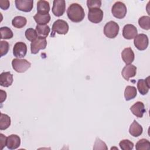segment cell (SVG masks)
Masks as SVG:
<instances>
[{
	"mask_svg": "<svg viewBox=\"0 0 150 150\" xmlns=\"http://www.w3.org/2000/svg\"><path fill=\"white\" fill-rule=\"evenodd\" d=\"M67 15L70 21L76 23L82 21L85 16L84 9L77 3H73L69 6L67 9Z\"/></svg>",
	"mask_w": 150,
	"mask_h": 150,
	"instance_id": "obj_1",
	"label": "cell"
},
{
	"mask_svg": "<svg viewBox=\"0 0 150 150\" xmlns=\"http://www.w3.org/2000/svg\"><path fill=\"white\" fill-rule=\"evenodd\" d=\"M69 28L67 22L62 19H57L53 23L51 36L54 37L56 33L59 35H66L69 31Z\"/></svg>",
	"mask_w": 150,
	"mask_h": 150,
	"instance_id": "obj_2",
	"label": "cell"
},
{
	"mask_svg": "<svg viewBox=\"0 0 150 150\" xmlns=\"http://www.w3.org/2000/svg\"><path fill=\"white\" fill-rule=\"evenodd\" d=\"M119 25L114 21H111L107 22L104 27V33L106 37L110 39L115 38L118 34Z\"/></svg>",
	"mask_w": 150,
	"mask_h": 150,
	"instance_id": "obj_3",
	"label": "cell"
},
{
	"mask_svg": "<svg viewBox=\"0 0 150 150\" xmlns=\"http://www.w3.org/2000/svg\"><path fill=\"white\" fill-rule=\"evenodd\" d=\"M12 66L16 72L24 73L30 67L31 63L26 59L15 58L12 61Z\"/></svg>",
	"mask_w": 150,
	"mask_h": 150,
	"instance_id": "obj_4",
	"label": "cell"
},
{
	"mask_svg": "<svg viewBox=\"0 0 150 150\" xmlns=\"http://www.w3.org/2000/svg\"><path fill=\"white\" fill-rule=\"evenodd\" d=\"M127 7L122 2H116L112 7L111 12L112 15L117 19L124 18L127 14Z\"/></svg>",
	"mask_w": 150,
	"mask_h": 150,
	"instance_id": "obj_5",
	"label": "cell"
},
{
	"mask_svg": "<svg viewBox=\"0 0 150 150\" xmlns=\"http://www.w3.org/2000/svg\"><path fill=\"white\" fill-rule=\"evenodd\" d=\"M47 46V41L46 38L38 37L30 43L31 53L37 54L40 50L45 49Z\"/></svg>",
	"mask_w": 150,
	"mask_h": 150,
	"instance_id": "obj_6",
	"label": "cell"
},
{
	"mask_svg": "<svg viewBox=\"0 0 150 150\" xmlns=\"http://www.w3.org/2000/svg\"><path fill=\"white\" fill-rule=\"evenodd\" d=\"M134 43L137 49L139 50H144L147 48L149 44L148 38L145 34L141 33L137 35L134 38Z\"/></svg>",
	"mask_w": 150,
	"mask_h": 150,
	"instance_id": "obj_7",
	"label": "cell"
},
{
	"mask_svg": "<svg viewBox=\"0 0 150 150\" xmlns=\"http://www.w3.org/2000/svg\"><path fill=\"white\" fill-rule=\"evenodd\" d=\"M103 14V11L100 8L89 9L88 19L92 23H98L102 21Z\"/></svg>",
	"mask_w": 150,
	"mask_h": 150,
	"instance_id": "obj_8",
	"label": "cell"
},
{
	"mask_svg": "<svg viewBox=\"0 0 150 150\" xmlns=\"http://www.w3.org/2000/svg\"><path fill=\"white\" fill-rule=\"evenodd\" d=\"M52 13L53 14L59 17L62 16L66 10V2L64 0H54L53 3L52 7Z\"/></svg>",
	"mask_w": 150,
	"mask_h": 150,
	"instance_id": "obj_9",
	"label": "cell"
},
{
	"mask_svg": "<svg viewBox=\"0 0 150 150\" xmlns=\"http://www.w3.org/2000/svg\"><path fill=\"white\" fill-rule=\"evenodd\" d=\"M27 53V46L22 42H16L13 48V54L16 57L23 58Z\"/></svg>",
	"mask_w": 150,
	"mask_h": 150,
	"instance_id": "obj_10",
	"label": "cell"
},
{
	"mask_svg": "<svg viewBox=\"0 0 150 150\" xmlns=\"http://www.w3.org/2000/svg\"><path fill=\"white\" fill-rule=\"evenodd\" d=\"M15 3L18 10L25 12H30L33 7V1L32 0H16Z\"/></svg>",
	"mask_w": 150,
	"mask_h": 150,
	"instance_id": "obj_11",
	"label": "cell"
},
{
	"mask_svg": "<svg viewBox=\"0 0 150 150\" xmlns=\"http://www.w3.org/2000/svg\"><path fill=\"white\" fill-rule=\"evenodd\" d=\"M137 28L132 24H127L123 28L122 36L126 39L131 40L134 39L137 35Z\"/></svg>",
	"mask_w": 150,
	"mask_h": 150,
	"instance_id": "obj_12",
	"label": "cell"
},
{
	"mask_svg": "<svg viewBox=\"0 0 150 150\" xmlns=\"http://www.w3.org/2000/svg\"><path fill=\"white\" fill-rule=\"evenodd\" d=\"M137 67L132 64H127L121 71L122 76L124 79L128 81L131 77H134L137 73Z\"/></svg>",
	"mask_w": 150,
	"mask_h": 150,
	"instance_id": "obj_13",
	"label": "cell"
},
{
	"mask_svg": "<svg viewBox=\"0 0 150 150\" xmlns=\"http://www.w3.org/2000/svg\"><path fill=\"white\" fill-rule=\"evenodd\" d=\"M21 145V138L16 134H11L7 137L6 146L9 149H16Z\"/></svg>",
	"mask_w": 150,
	"mask_h": 150,
	"instance_id": "obj_14",
	"label": "cell"
},
{
	"mask_svg": "<svg viewBox=\"0 0 150 150\" xmlns=\"http://www.w3.org/2000/svg\"><path fill=\"white\" fill-rule=\"evenodd\" d=\"M130 110L132 113L138 118H142L146 110L145 105L141 101H137L130 107Z\"/></svg>",
	"mask_w": 150,
	"mask_h": 150,
	"instance_id": "obj_15",
	"label": "cell"
},
{
	"mask_svg": "<svg viewBox=\"0 0 150 150\" xmlns=\"http://www.w3.org/2000/svg\"><path fill=\"white\" fill-rule=\"evenodd\" d=\"M13 80V74L9 71L2 72L0 74V84L2 87H9L12 84Z\"/></svg>",
	"mask_w": 150,
	"mask_h": 150,
	"instance_id": "obj_16",
	"label": "cell"
},
{
	"mask_svg": "<svg viewBox=\"0 0 150 150\" xmlns=\"http://www.w3.org/2000/svg\"><path fill=\"white\" fill-rule=\"evenodd\" d=\"M121 57L126 64H129L132 63L134 60L135 54L131 47H127L121 52Z\"/></svg>",
	"mask_w": 150,
	"mask_h": 150,
	"instance_id": "obj_17",
	"label": "cell"
},
{
	"mask_svg": "<svg viewBox=\"0 0 150 150\" xmlns=\"http://www.w3.org/2000/svg\"><path fill=\"white\" fill-rule=\"evenodd\" d=\"M149 79V77H148L146 79H139L138 81L137 88L142 95H145L149 91L150 88Z\"/></svg>",
	"mask_w": 150,
	"mask_h": 150,
	"instance_id": "obj_18",
	"label": "cell"
},
{
	"mask_svg": "<svg viewBox=\"0 0 150 150\" xmlns=\"http://www.w3.org/2000/svg\"><path fill=\"white\" fill-rule=\"evenodd\" d=\"M142 132L143 128L142 126L138 122H137L136 120H134L129 128V134L134 137H137L140 136L142 134Z\"/></svg>",
	"mask_w": 150,
	"mask_h": 150,
	"instance_id": "obj_19",
	"label": "cell"
},
{
	"mask_svg": "<svg viewBox=\"0 0 150 150\" xmlns=\"http://www.w3.org/2000/svg\"><path fill=\"white\" fill-rule=\"evenodd\" d=\"M50 11L49 3L44 0H40L37 3V11L38 13L46 14L49 13Z\"/></svg>",
	"mask_w": 150,
	"mask_h": 150,
	"instance_id": "obj_20",
	"label": "cell"
},
{
	"mask_svg": "<svg viewBox=\"0 0 150 150\" xmlns=\"http://www.w3.org/2000/svg\"><path fill=\"white\" fill-rule=\"evenodd\" d=\"M33 19L38 25H46L50 21V15L49 13L46 14H41L37 13L34 16Z\"/></svg>",
	"mask_w": 150,
	"mask_h": 150,
	"instance_id": "obj_21",
	"label": "cell"
},
{
	"mask_svg": "<svg viewBox=\"0 0 150 150\" xmlns=\"http://www.w3.org/2000/svg\"><path fill=\"white\" fill-rule=\"evenodd\" d=\"M36 30L38 37L46 38L50 33V28L47 25H37L36 26Z\"/></svg>",
	"mask_w": 150,
	"mask_h": 150,
	"instance_id": "obj_22",
	"label": "cell"
},
{
	"mask_svg": "<svg viewBox=\"0 0 150 150\" xmlns=\"http://www.w3.org/2000/svg\"><path fill=\"white\" fill-rule=\"evenodd\" d=\"M137 94V88L134 86H128L126 87L124 91V97L126 101H129L134 98Z\"/></svg>",
	"mask_w": 150,
	"mask_h": 150,
	"instance_id": "obj_23",
	"label": "cell"
},
{
	"mask_svg": "<svg viewBox=\"0 0 150 150\" xmlns=\"http://www.w3.org/2000/svg\"><path fill=\"white\" fill-rule=\"evenodd\" d=\"M27 23L26 18L22 16H17L13 18L12 21V25L16 28H22L24 27Z\"/></svg>",
	"mask_w": 150,
	"mask_h": 150,
	"instance_id": "obj_24",
	"label": "cell"
},
{
	"mask_svg": "<svg viewBox=\"0 0 150 150\" xmlns=\"http://www.w3.org/2000/svg\"><path fill=\"white\" fill-rule=\"evenodd\" d=\"M11 118L7 114L1 113L0 117V129H6L11 125Z\"/></svg>",
	"mask_w": 150,
	"mask_h": 150,
	"instance_id": "obj_25",
	"label": "cell"
},
{
	"mask_svg": "<svg viewBox=\"0 0 150 150\" xmlns=\"http://www.w3.org/2000/svg\"><path fill=\"white\" fill-rule=\"evenodd\" d=\"M138 24L139 26L145 30L150 29V18L149 16H142L138 19Z\"/></svg>",
	"mask_w": 150,
	"mask_h": 150,
	"instance_id": "obj_26",
	"label": "cell"
},
{
	"mask_svg": "<svg viewBox=\"0 0 150 150\" xmlns=\"http://www.w3.org/2000/svg\"><path fill=\"white\" fill-rule=\"evenodd\" d=\"M135 148L137 150H148L150 149V142L148 139H141L136 143Z\"/></svg>",
	"mask_w": 150,
	"mask_h": 150,
	"instance_id": "obj_27",
	"label": "cell"
},
{
	"mask_svg": "<svg viewBox=\"0 0 150 150\" xmlns=\"http://www.w3.org/2000/svg\"><path fill=\"white\" fill-rule=\"evenodd\" d=\"M0 32L1 39H11L13 36L12 30L6 26L1 27L0 28Z\"/></svg>",
	"mask_w": 150,
	"mask_h": 150,
	"instance_id": "obj_28",
	"label": "cell"
},
{
	"mask_svg": "<svg viewBox=\"0 0 150 150\" xmlns=\"http://www.w3.org/2000/svg\"><path fill=\"white\" fill-rule=\"evenodd\" d=\"M25 36L27 39V40L30 42L33 41L35 39H36L38 37L36 30L31 28H28V29L26 30L25 32Z\"/></svg>",
	"mask_w": 150,
	"mask_h": 150,
	"instance_id": "obj_29",
	"label": "cell"
},
{
	"mask_svg": "<svg viewBox=\"0 0 150 150\" xmlns=\"http://www.w3.org/2000/svg\"><path fill=\"white\" fill-rule=\"evenodd\" d=\"M120 147L122 150H131L134 148V144L129 139L121 140L119 143Z\"/></svg>",
	"mask_w": 150,
	"mask_h": 150,
	"instance_id": "obj_30",
	"label": "cell"
},
{
	"mask_svg": "<svg viewBox=\"0 0 150 150\" xmlns=\"http://www.w3.org/2000/svg\"><path fill=\"white\" fill-rule=\"evenodd\" d=\"M9 49V45L8 42L5 40H1L0 42V52L1 57L7 54Z\"/></svg>",
	"mask_w": 150,
	"mask_h": 150,
	"instance_id": "obj_31",
	"label": "cell"
},
{
	"mask_svg": "<svg viewBox=\"0 0 150 150\" xmlns=\"http://www.w3.org/2000/svg\"><path fill=\"white\" fill-rule=\"evenodd\" d=\"M87 5L88 9L100 8L101 5V1L100 0H88Z\"/></svg>",
	"mask_w": 150,
	"mask_h": 150,
	"instance_id": "obj_32",
	"label": "cell"
},
{
	"mask_svg": "<svg viewBox=\"0 0 150 150\" xmlns=\"http://www.w3.org/2000/svg\"><path fill=\"white\" fill-rule=\"evenodd\" d=\"M94 145H99V147L98 148V149H107V147L106 146V144L102 141L99 138H97L94 144Z\"/></svg>",
	"mask_w": 150,
	"mask_h": 150,
	"instance_id": "obj_33",
	"label": "cell"
},
{
	"mask_svg": "<svg viewBox=\"0 0 150 150\" xmlns=\"http://www.w3.org/2000/svg\"><path fill=\"white\" fill-rule=\"evenodd\" d=\"M7 137L2 134H0V146L1 149H3L6 146Z\"/></svg>",
	"mask_w": 150,
	"mask_h": 150,
	"instance_id": "obj_34",
	"label": "cell"
},
{
	"mask_svg": "<svg viewBox=\"0 0 150 150\" xmlns=\"http://www.w3.org/2000/svg\"><path fill=\"white\" fill-rule=\"evenodd\" d=\"M10 5L9 1L8 0H1L0 1V8L3 10H6L9 8Z\"/></svg>",
	"mask_w": 150,
	"mask_h": 150,
	"instance_id": "obj_35",
	"label": "cell"
},
{
	"mask_svg": "<svg viewBox=\"0 0 150 150\" xmlns=\"http://www.w3.org/2000/svg\"><path fill=\"white\" fill-rule=\"evenodd\" d=\"M6 98V93L2 90H1V95H0V103H2Z\"/></svg>",
	"mask_w": 150,
	"mask_h": 150,
	"instance_id": "obj_36",
	"label": "cell"
}]
</instances>
